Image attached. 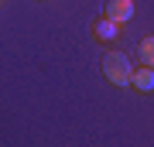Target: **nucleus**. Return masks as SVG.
<instances>
[{
  "label": "nucleus",
  "mask_w": 154,
  "mask_h": 147,
  "mask_svg": "<svg viewBox=\"0 0 154 147\" xmlns=\"http://www.w3.org/2000/svg\"><path fill=\"white\" fill-rule=\"evenodd\" d=\"M103 72L113 86H130V79H134V65L123 51H106L103 55Z\"/></svg>",
  "instance_id": "f257e3e1"
},
{
  "label": "nucleus",
  "mask_w": 154,
  "mask_h": 147,
  "mask_svg": "<svg viewBox=\"0 0 154 147\" xmlns=\"http://www.w3.org/2000/svg\"><path fill=\"white\" fill-rule=\"evenodd\" d=\"M106 17H113L116 24L130 21L134 17V0H110V4H106Z\"/></svg>",
  "instance_id": "f03ea898"
},
{
  "label": "nucleus",
  "mask_w": 154,
  "mask_h": 147,
  "mask_svg": "<svg viewBox=\"0 0 154 147\" xmlns=\"http://www.w3.org/2000/svg\"><path fill=\"white\" fill-rule=\"evenodd\" d=\"M130 86H134V89H140V93H151V89H154V69H151V65H140V69H134V79H130Z\"/></svg>",
  "instance_id": "7ed1b4c3"
},
{
  "label": "nucleus",
  "mask_w": 154,
  "mask_h": 147,
  "mask_svg": "<svg viewBox=\"0 0 154 147\" xmlns=\"http://www.w3.org/2000/svg\"><path fill=\"white\" fill-rule=\"evenodd\" d=\"M96 34H99L103 41H113V38H116V21L103 14V17H99V24H96Z\"/></svg>",
  "instance_id": "20e7f679"
},
{
  "label": "nucleus",
  "mask_w": 154,
  "mask_h": 147,
  "mask_svg": "<svg viewBox=\"0 0 154 147\" xmlns=\"http://www.w3.org/2000/svg\"><path fill=\"white\" fill-rule=\"evenodd\" d=\"M137 55H140L144 65H151V69H154V38H144V41H140V48H137Z\"/></svg>",
  "instance_id": "39448f33"
}]
</instances>
